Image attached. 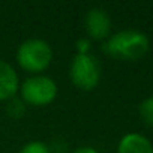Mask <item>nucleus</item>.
Listing matches in <instances>:
<instances>
[{"instance_id":"obj_12","label":"nucleus","mask_w":153,"mask_h":153,"mask_svg":"<svg viewBox=\"0 0 153 153\" xmlns=\"http://www.w3.org/2000/svg\"><path fill=\"white\" fill-rule=\"evenodd\" d=\"M71 153H99V152L92 146H80V147L74 149Z\"/></svg>"},{"instance_id":"obj_8","label":"nucleus","mask_w":153,"mask_h":153,"mask_svg":"<svg viewBox=\"0 0 153 153\" xmlns=\"http://www.w3.org/2000/svg\"><path fill=\"white\" fill-rule=\"evenodd\" d=\"M5 111H6V116L14 119V120H20L21 117L26 116L27 113V105L26 102L17 95L14 98H11L9 101H6V107H5Z\"/></svg>"},{"instance_id":"obj_6","label":"nucleus","mask_w":153,"mask_h":153,"mask_svg":"<svg viewBox=\"0 0 153 153\" xmlns=\"http://www.w3.org/2000/svg\"><path fill=\"white\" fill-rule=\"evenodd\" d=\"M20 76L15 68L0 59V102H6L18 95L20 90Z\"/></svg>"},{"instance_id":"obj_3","label":"nucleus","mask_w":153,"mask_h":153,"mask_svg":"<svg viewBox=\"0 0 153 153\" xmlns=\"http://www.w3.org/2000/svg\"><path fill=\"white\" fill-rule=\"evenodd\" d=\"M59 95V86L51 76L45 74L30 75L20 83L18 96L32 107H45L56 101Z\"/></svg>"},{"instance_id":"obj_10","label":"nucleus","mask_w":153,"mask_h":153,"mask_svg":"<svg viewBox=\"0 0 153 153\" xmlns=\"http://www.w3.org/2000/svg\"><path fill=\"white\" fill-rule=\"evenodd\" d=\"M18 153H51V152H50V147L45 141L32 140V141H27L18 150Z\"/></svg>"},{"instance_id":"obj_9","label":"nucleus","mask_w":153,"mask_h":153,"mask_svg":"<svg viewBox=\"0 0 153 153\" xmlns=\"http://www.w3.org/2000/svg\"><path fill=\"white\" fill-rule=\"evenodd\" d=\"M138 114H140L141 120H143L147 126L153 128V95L149 96V98H146V99L140 104V107H138Z\"/></svg>"},{"instance_id":"obj_11","label":"nucleus","mask_w":153,"mask_h":153,"mask_svg":"<svg viewBox=\"0 0 153 153\" xmlns=\"http://www.w3.org/2000/svg\"><path fill=\"white\" fill-rule=\"evenodd\" d=\"M75 50H76V54H90L92 53V41L86 36L80 38L75 42Z\"/></svg>"},{"instance_id":"obj_4","label":"nucleus","mask_w":153,"mask_h":153,"mask_svg":"<svg viewBox=\"0 0 153 153\" xmlns=\"http://www.w3.org/2000/svg\"><path fill=\"white\" fill-rule=\"evenodd\" d=\"M102 68L95 54H75L69 65V80L80 90L90 92L98 87Z\"/></svg>"},{"instance_id":"obj_2","label":"nucleus","mask_w":153,"mask_h":153,"mask_svg":"<svg viewBox=\"0 0 153 153\" xmlns=\"http://www.w3.org/2000/svg\"><path fill=\"white\" fill-rule=\"evenodd\" d=\"M53 57L54 53L51 45L42 38H29L23 41L15 53L18 66L30 75L44 74L50 68Z\"/></svg>"},{"instance_id":"obj_7","label":"nucleus","mask_w":153,"mask_h":153,"mask_svg":"<svg viewBox=\"0 0 153 153\" xmlns=\"http://www.w3.org/2000/svg\"><path fill=\"white\" fill-rule=\"evenodd\" d=\"M117 153H153V144L146 135L129 132L120 138Z\"/></svg>"},{"instance_id":"obj_1","label":"nucleus","mask_w":153,"mask_h":153,"mask_svg":"<svg viewBox=\"0 0 153 153\" xmlns=\"http://www.w3.org/2000/svg\"><path fill=\"white\" fill-rule=\"evenodd\" d=\"M150 48L149 36L135 29H125L110 35L102 50L113 59L125 60V62H135L143 59Z\"/></svg>"},{"instance_id":"obj_5","label":"nucleus","mask_w":153,"mask_h":153,"mask_svg":"<svg viewBox=\"0 0 153 153\" xmlns=\"http://www.w3.org/2000/svg\"><path fill=\"white\" fill-rule=\"evenodd\" d=\"M84 29L90 41H105L111 35V17L99 6L90 8L84 15Z\"/></svg>"}]
</instances>
